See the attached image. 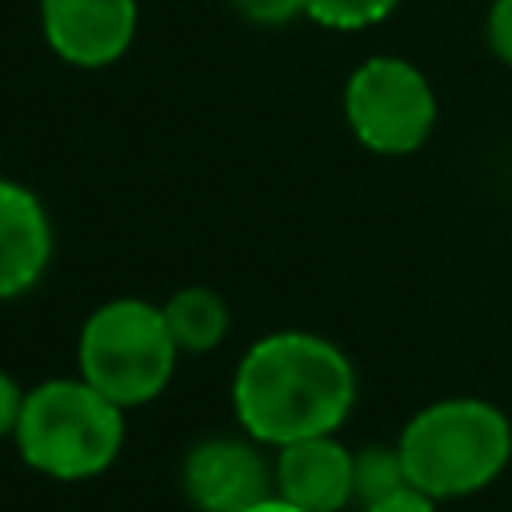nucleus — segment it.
Returning <instances> with one entry per match:
<instances>
[{
  "label": "nucleus",
  "instance_id": "nucleus-1",
  "mask_svg": "<svg viewBox=\"0 0 512 512\" xmlns=\"http://www.w3.org/2000/svg\"><path fill=\"white\" fill-rule=\"evenodd\" d=\"M352 404L356 368L348 352L320 332H268L244 348L232 372L236 424L264 448L340 432Z\"/></svg>",
  "mask_w": 512,
  "mask_h": 512
},
{
  "label": "nucleus",
  "instance_id": "nucleus-2",
  "mask_svg": "<svg viewBox=\"0 0 512 512\" xmlns=\"http://www.w3.org/2000/svg\"><path fill=\"white\" fill-rule=\"evenodd\" d=\"M408 488L464 500L496 484L512 460V420L480 396H444L408 416L396 436Z\"/></svg>",
  "mask_w": 512,
  "mask_h": 512
},
{
  "label": "nucleus",
  "instance_id": "nucleus-3",
  "mask_svg": "<svg viewBox=\"0 0 512 512\" xmlns=\"http://www.w3.org/2000/svg\"><path fill=\"white\" fill-rule=\"evenodd\" d=\"M12 444L20 460L48 480H92L120 460L124 408L84 376H52L24 392Z\"/></svg>",
  "mask_w": 512,
  "mask_h": 512
},
{
  "label": "nucleus",
  "instance_id": "nucleus-4",
  "mask_svg": "<svg viewBox=\"0 0 512 512\" xmlns=\"http://www.w3.org/2000/svg\"><path fill=\"white\" fill-rule=\"evenodd\" d=\"M180 348L164 324L160 304L116 296L88 312L76 340V376H84L112 404H152L176 376Z\"/></svg>",
  "mask_w": 512,
  "mask_h": 512
},
{
  "label": "nucleus",
  "instance_id": "nucleus-5",
  "mask_svg": "<svg viewBox=\"0 0 512 512\" xmlns=\"http://www.w3.org/2000/svg\"><path fill=\"white\" fill-rule=\"evenodd\" d=\"M344 120L376 156H408L436 128L432 80L404 56H368L344 84Z\"/></svg>",
  "mask_w": 512,
  "mask_h": 512
},
{
  "label": "nucleus",
  "instance_id": "nucleus-6",
  "mask_svg": "<svg viewBox=\"0 0 512 512\" xmlns=\"http://www.w3.org/2000/svg\"><path fill=\"white\" fill-rule=\"evenodd\" d=\"M180 484L196 512H244L272 496V460L248 432H216L184 452Z\"/></svg>",
  "mask_w": 512,
  "mask_h": 512
},
{
  "label": "nucleus",
  "instance_id": "nucleus-7",
  "mask_svg": "<svg viewBox=\"0 0 512 512\" xmlns=\"http://www.w3.org/2000/svg\"><path fill=\"white\" fill-rule=\"evenodd\" d=\"M136 0H40V32L72 68H108L136 40Z\"/></svg>",
  "mask_w": 512,
  "mask_h": 512
},
{
  "label": "nucleus",
  "instance_id": "nucleus-8",
  "mask_svg": "<svg viewBox=\"0 0 512 512\" xmlns=\"http://www.w3.org/2000/svg\"><path fill=\"white\" fill-rule=\"evenodd\" d=\"M272 492L304 512H344L356 504L352 448L328 432L272 448Z\"/></svg>",
  "mask_w": 512,
  "mask_h": 512
},
{
  "label": "nucleus",
  "instance_id": "nucleus-9",
  "mask_svg": "<svg viewBox=\"0 0 512 512\" xmlns=\"http://www.w3.org/2000/svg\"><path fill=\"white\" fill-rule=\"evenodd\" d=\"M52 260V220L40 196L0 176V300H16Z\"/></svg>",
  "mask_w": 512,
  "mask_h": 512
},
{
  "label": "nucleus",
  "instance_id": "nucleus-10",
  "mask_svg": "<svg viewBox=\"0 0 512 512\" xmlns=\"http://www.w3.org/2000/svg\"><path fill=\"white\" fill-rule=\"evenodd\" d=\"M160 312H164V324H168L180 356H204V352L220 348L232 328V312H228L224 296L204 284L176 288L160 304Z\"/></svg>",
  "mask_w": 512,
  "mask_h": 512
},
{
  "label": "nucleus",
  "instance_id": "nucleus-11",
  "mask_svg": "<svg viewBox=\"0 0 512 512\" xmlns=\"http://www.w3.org/2000/svg\"><path fill=\"white\" fill-rule=\"evenodd\" d=\"M352 488H356V508L376 504L400 488H408L404 464L396 444H368L352 452Z\"/></svg>",
  "mask_w": 512,
  "mask_h": 512
},
{
  "label": "nucleus",
  "instance_id": "nucleus-12",
  "mask_svg": "<svg viewBox=\"0 0 512 512\" xmlns=\"http://www.w3.org/2000/svg\"><path fill=\"white\" fill-rule=\"evenodd\" d=\"M400 0H304V16L332 32H360L392 16Z\"/></svg>",
  "mask_w": 512,
  "mask_h": 512
},
{
  "label": "nucleus",
  "instance_id": "nucleus-13",
  "mask_svg": "<svg viewBox=\"0 0 512 512\" xmlns=\"http://www.w3.org/2000/svg\"><path fill=\"white\" fill-rule=\"evenodd\" d=\"M228 4L260 28H280L304 12V0H228Z\"/></svg>",
  "mask_w": 512,
  "mask_h": 512
},
{
  "label": "nucleus",
  "instance_id": "nucleus-14",
  "mask_svg": "<svg viewBox=\"0 0 512 512\" xmlns=\"http://www.w3.org/2000/svg\"><path fill=\"white\" fill-rule=\"evenodd\" d=\"M484 40H488L492 56L512 68V0H492V8L484 16Z\"/></svg>",
  "mask_w": 512,
  "mask_h": 512
},
{
  "label": "nucleus",
  "instance_id": "nucleus-15",
  "mask_svg": "<svg viewBox=\"0 0 512 512\" xmlns=\"http://www.w3.org/2000/svg\"><path fill=\"white\" fill-rule=\"evenodd\" d=\"M24 392H28V388H20V380L0 368V440H12V436H16L20 408H24Z\"/></svg>",
  "mask_w": 512,
  "mask_h": 512
},
{
  "label": "nucleus",
  "instance_id": "nucleus-16",
  "mask_svg": "<svg viewBox=\"0 0 512 512\" xmlns=\"http://www.w3.org/2000/svg\"><path fill=\"white\" fill-rule=\"evenodd\" d=\"M360 512H436V500L416 492V488H400V492H392L376 504H364Z\"/></svg>",
  "mask_w": 512,
  "mask_h": 512
},
{
  "label": "nucleus",
  "instance_id": "nucleus-17",
  "mask_svg": "<svg viewBox=\"0 0 512 512\" xmlns=\"http://www.w3.org/2000/svg\"><path fill=\"white\" fill-rule=\"evenodd\" d=\"M244 512H304V508H296V504H288V500H280V496L272 492L268 500H260V504H252V508H244Z\"/></svg>",
  "mask_w": 512,
  "mask_h": 512
}]
</instances>
